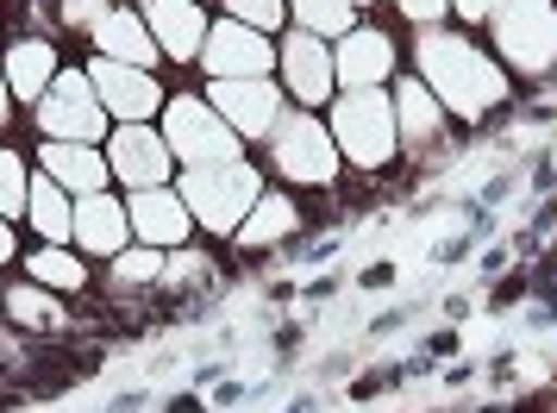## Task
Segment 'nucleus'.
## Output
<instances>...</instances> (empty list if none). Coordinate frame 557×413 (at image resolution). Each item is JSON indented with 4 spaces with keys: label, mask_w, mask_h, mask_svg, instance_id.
<instances>
[{
    "label": "nucleus",
    "mask_w": 557,
    "mask_h": 413,
    "mask_svg": "<svg viewBox=\"0 0 557 413\" xmlns=\"http://www.w3.org/2000/svg\"><path fill=\"white\" fill-rule=\"evenodd\" d=\"M413 57H420V82L432 88V101H438V107H451V113H463V120H482V113L507 107L502 63H495V57H482L470 38L426 26Z\"/></svg>",
    "instance_id": "f257e3e1"
},
{
    "label": "nucleus",
    "mask_w": 557,
    "mask_h": 413,
    "mask_svg": "<svg viewBox=\"0 0 557 413\" xmlns=\"http://www.w3.org/2000/svg\"><path fill=\"white\" fill-rule=\"evenodd\" d=\"M182 206H188V220L207 226V233H238L245 220H251V206L263 201V176H257L251 163H201V170H188L182 176Z\"/></svg>",
    "instance_id": "f03ea898"
},
{
    "label": "nucleus",
    "mask_w": 557,
    "mask_h": 413,
    "mask_svg": "<svg viewBox=\"0 0 557 413\" xmlns=\"http://www.w3.org/2000/svg\"><path fill=\"white\" fill-rule=\"evenodd\" d=\"M332 145L338 157H351L363 170H382L395 145H401V132H395V101L382 95V88H345L338 101H332Z\"/></svg>",
    "instance_id": "7ed1b4c3"
},
{
    "label": "nucleus",
    "mask_w": 557,
    "mask_h": 413,
    "mask_svg": "<svg viewBox=\"0 0 557 413\" xmlns=\"http://www.w3.org/2000/svg\"><path fill=\"white\" fill-rule=\"evenodd\" d=\"M163 145H170V157H182L188 170H201V163H232V157H238V132L213 113V101L176 95V101H163Z\"/></svg>",
    "instance_id": "20e7f679"
},
{
    "label": "nucleus",
    "mask_w": 557,
    "mask_h": 413,
    "mask_svg": "<svg viewBox=\"0 0 557 413\" xmlns=\"http://www.w3.org/2000/svg\"><path fill=\"white\" fill-rule=\"evenodd\" d=\"M488 26H495V45L513 70H552L557 63V7L552 0H502L495 13H488Z\"/></svg>",
    "instance_id": "39448f33"
},
{
    "label": "nucleus",
    "mask_w": 557,
    "mask_h": 413,
    "mask_svg": "<svg viewBox=\"0 0 557 413\" xmlns=\"http://www.w3.org/2000/svg\"><path fill=\"white\" fill-rule=\"evenodd\" d=\"M38 132L45 138H63V145H95L107 132V107L82 70H57L51 95L38 101Z\"/></svg>",
    "instance_id": "423d86ee"
},
{
    "label": "nucleus",
    "mask_w": 557,
    "mask_h": 413,
    "mask_svg": "<svg viewBox=\"0 0 557 413\" xmlns=\"http://www.w3.org/2000/svg\"><path fill=\"white\" fill-rule=\"evenodd\" d=\"M270 145H276V170L288 182L326 188V182L338 176V145H332V132L320 126L313 113H288V120H276Z\"/></svg>",
    "instance_id": "0eeeda50"
},
{
    "label": "nucleus",
    "mask_w": 557,
    "mask_h": 413,
    "mask_svg": "<svg viewBox=\"0 0 557 413\" xmlns=\"http://www.w3.org/2000/svg\"><path fill=\"white\" fill-rule=\"evenodd\" d=\"M276 57L282 51H270L263 32L238 26V20H220V26H207V45H201L195 63H207V76L213 82H251V76H270Z\"/></svg>",
    "instance_id": "6e6552de"
},
{
    "label": "nucleus",
    "mask_w": 557,
    "mask_h": 413,
    "mask_svg": "<svg viewBox=\"0 0 557 413\" xmlns=\"http://www.w3.org/2000/svg\"><path fill=\"white\" fill-rule=\"evenodd\" d=\"M88 82H95V95H101L107 120H126V126H145L151 113H163V88L151 82V70H132V63L95 57V63H88Z\"/></svg>",
    "instance_id": "1a4fd4ad"
},
{
    "label": "nucleus",
    "mask_w": 557,
    "mask_h": 413,
    "mask_svg": "<svg viewBox=\"0 0 557 413\" xmlns=\"http://www.w3.org/2000/svg\"><path fill=\"white\" fill-rule=\"evenodd\" d=\"M213 113L226 120L238 138H270L282 120V95L270 88V76H251V82H213Z\"/></svg>",
    "instance_id": "9d476101"
},
{
    "label": "nucleus",
    "mask_w": 557,
    "mask_h": 413,
    "mask_svg": "<svg viewBox=\"0 0 557 413\" xmlns=\"http://www.w3.org/2000/svg\"><path fill=\"white\" fill-rule=\"evenodd\" d=\"M107 163H113V176L138 195V188H163L176 157H170V145H163V132L120 126V132H113V145H107Z\"/></svg>",
    "instance_id": "9b49d317"
},
{
    "label": "nucleus",
    "mask_w": 557,
    "mask_h": 413,
    "mask_svg": "<svg viewBox=\"0 0 557 413\" xmlns=\"http://www.w3.org/2000/svg\"><path fill=\"white\" fill-rule=\"evenodd\" d=\"M332 70H338L345 88H382L388 70H395V38L376 32V26L345 32V38H338V51H332Z\"/></svg>",
    "instance_id": "f8f14e48"
},
{
    "label": "nucleus",
    "mask_w": 557,
    "mask_h": 413,
    "mask_svg": "<svg viewBox=\"0 0 557 413\" xmlns=\"http://www.w3.org/2000/svg\"><path fill=\"white\" fill-rule=\"evenodd\" d=\"M145 26H151L157 51L176 63H195L207 45V13L195 0H145Z\"/></svg>",
    "instance_id": "ddd939ff"
},
{
    "label": "nucleus",
    "mask_w": 557,
    "mask_h": 413,
    "mask_svg": "<svg viewBox=\"0 0 557 413\" xmlns=\"http://www.w3.org/2000/svg\"><path fill=\"white\" fill-rule=\"evenodd\" d=\"M82 251H95V258H120L132 238V220H126V201H113V195H76V233H70Z\"/></svg>",
    "instance_id": "4468645a"
},
{
    "label": "nucleus",
    "mask_w": 557,
    "mask_h": 413,
    "mask_svg": "<svg viewBox=\"0 0 557 413\" xmlns=\"http://www.w3.org/2000/svg\"><path fill=\"white\" fill-rule=\"evenodd\" d=\"M126 220H132V233L145 238V245H157V251H163V245H182L188 226H195L188 206H182V195H170V188H138L126 201Z\"/></svg>",
    "instance_id": "2eb2a0df"
},
{
    "label": "nucleus",
    "mask_w": 557,
    "mask_h": 413,
    "mask_svg": "<svg viewBox=\"0 0 557 413\" xmlns=\"http://www.w3.org/2000/svg\"><path fill=\"white\" fill-rule=\"evenodd\" d=\"M282 76H288V88H295L307 107H313V101H332L338 70H332V51L313 38V32H295V38L282 45Z\"/></svg>",
    "instance_id": "dca6fc26"
},
{
    "label": "nucleus",
    "mask_w": 557,
    "mask_h": 413,
    "mask_svg": "<svg viewBox=\"0 0 557 413\" xmlns=\"http://www.w3.org/2000/svg\"><path fill=\"white\" fill-rule=\"evenodd\" d=\"M95 45H101V57H113V63H132V70H151L157 57V38L151 26H145V13H132V7H113L101 26H95Z\"/></svg>",
    "instance_id": "f3484780"
},
{
    "label": "nucleus",
    "mask_w": 557,
    "mask_h": 413,
    "mask_svg": "<svg viewBox=\"0 0 557 413\" xmlns=\"http://www.w3.org/2000/svg\"><path fill=\"white\" fill-rule=\"evenodd\" d=\"M38 157H45V176L63 182L70 195H101L107 176H113V163H107L95 145H63V138H51Z\"/></svg>",
    "instance_id": "a211bd4d"
},
{
    "label": "nucleus",
    "mask_w": 557,
    "mask_h": 413,
    "mask_svg": "<svg viewBox=\"0 0 557 413\" xmlns=\"http://www.w3.org/2000/svg\"><path fill=\"white\" fill-rule=\"evenodd\" d=\"M7 88H13V101H45L57 82V51L45 45V38H20L13 51H7Z\"/></svg>",
    "instance_id": "6ab92c4d"
},
{
    "label": "nucleus",
    "mask_w": 557,
    "mask_h": 413,
    "mask_svg": "<svg viewBox=\"0 0 557 413\" xmlns=\"http://www.w3.org/2000/svg\"><path fill=\"white\" fill-rule=\"evenodd\" d=\"M26 220H32L45 238H51V245H63V238L76 233V195H70L63 182H51V176H32V188H26Z\"/></svg>",
    "instance_id": "aec40b11"
},
{
    "label": "nucleus",
    "mask_w": 557,
    "mask_h": 413,
    "mask_svg": "<svg viewBox=\"0 0 557 413\" xmlns=\"http://www.w3.org/2000/svg\"><path fill=\"white\" fill-rule=\"evenodd\" d=\"M295 226H301V206L288 201V195H263V201L251 206V220H245V226H238V245H276V238H288L295 233Z\"/></svg>",
    "instance_id": "412c9836"
},
{
    "label": "nucleus",
    "mask_w": 557,
    "mask_h": 413,
    "mask_svg": "<svg viewBox=\"0 0 557 413\" xmlns=\"http://www.w3.org/2000/svg\"><path fill=\"white\" fill-rule=\"evenodd\" d=\"M395 132H401L407 145H432V132H438V107H432L426 82H407L401 95H395Z\"/></svg>",
    "instance_id": "4be33fe9"
},
{
    "label": "nucleus",
    "mask_w": 557,
    "mask_h": 413,
    "mask_svg": "<svg viewBox=\"0 0 557 413\" xmlns=\"http://www.w3.org/2000/svg\"><path fill=\"white\" fill-rule=\"evenodd\" d=\"M7 313H13V326H32V333H63L70 326V313L51 301V288H38V283L13 288L7 295Z\"/></svg>",
    "instance_id": "5701e85b"
},
{
    "label": "nucleus",
    "mask_w": 557,
    "mask_h": 413,
    "mask_svg": "<svg viewBox=\"0 0 557 413\" xmlns=\"http://www.w3.org/2000/svg\"><path fill=\"white\" fill-rule=\"evenodd\" d=\"M288 13H295V26L313 32V38H345V32H357L351 0H288Z\"/></svg>",
    "instance_id": "b1692460"
},
{
    "label": "nucleus",
    "mask_w": 557,
    "mask_h": 413,
    "mask_svg": "<svg viewBox=\"0 0 557 413\" xmlns=\"http://www.w3.org/2000/svg\"><path fill=\"white\" fill-rule=\"evenodd\" d=\"M32 283L38 288H82L88 283V263L76 251H63V245H45V251H32Z\"/></svg>",
    "instance_id": "393cba45"
},
{
    "label": "nucleus",
    "mask_w": 557,
    "mask_h": 413,
    "mask_svg": "<svg viewBox=\"0 0 557 413\" xmlns=\"http://www.w3.org/2000/svg\"><path fill=\"white\" fill-rule=\"evenodd\" d=\"M26 157L20 151H0V220H13V213H26Z\"/></svg>",
    "instance_id": "a878e982"
},
{
    "label": "nucleus",
    "mask_w": 557,
    "mask_h": 413,
    "mask_svg": "<svg viewBox=\"0 0 557 413\" xmlns=\"http://www.w3.org/2000/svg\"><path fill=\"white\" fill-rule=\"evenodd\" d=\"M226 7H232L226 20H238V26H251V32H276L282 13H288L282 0H226Z\"/></svg>",
    "instance_id": "bb28decb"
},
{
    "label": "nucleus",
    "mask_w": 557,
    "mask_h": 413,
    "mask_svg": "<svg viewBox=\"0 0 557 413\" xmlns=\"http://www.w3.org/2000/svg\"><path fill=\"white\" fill-rule=\"evenodd\" d=\"M113 276H120V283H151V276H163L157 245H138V251H126V258L113 263Z\"/></svg>",
    "instance_id": "cd10ccee"
},
{
    "label": "nucleus",
    "mask_w": 557,
    "mask_h": 413,
    "mask_svg": "<svg viewBox=\"0 0 557 413\" xmlns=\"http://www.w3.org/2000/svg\"><path fill=\"white\" fill-rule=\"evenodd\" d=\"M395 7H401L413 26H438V20L451 13V0H395Z\"/></svg>",
    "instance_id": "c85d7f7f"
},
{
    "label": "nucleus",
    "mask_w": 557,
    "mask_h": 413,
    "mask_svg": "<svg viewBox=\"0 0 557 413\" xmlns=\"http://www.w3.org/2000/svg\"><path fill=\"white\" fill-rule=\"evenodd\" d=\"M107 13H113V7H107V0H70V7H63V20H70V26H101Z\"/></svg>",
    "instance_id": "c756f323"
},
{
    "label": "nucleus",
    "mask_w": 557,
    "mask_h": 413,
    "mask_svg": "<svg viewBox=\"0 0 557 413\" xmlns=\"http://www.w3.org/2000/svg\"><path fill=\"white\" fill-rule=\"evenodd\" d=\"M457 13H463V20H488V13H495V7H502V0H451Z\"/></svg>",
    "instance_id": "7c9ffc66"
},
{
    "label": "nucleus",
    "mask_w": 557,
    "mask_h": 413,
    "mask_svg": "<svg viewBox=\"0 0 557 413\" xmlns=\"http://www.w3.org/2000/svg\"><path fill=\"white\" fill-rule=\"evenodd\" d=\"M7 113H13V88H7V70H0V126H7Z\"/></svg>",
    "instance_id": "2f4dec72"
},
{
    "label": "nucleus",
    "mask_w": 557,
    "mask_h": 413,
    "mask_svg": "<svg viewBox=\"0 0 557 413\" xmlns=\"http://www.w3.org/2000/svg\"><path fill=\"white\" fill-rule=\"evenodd\" d=\"M0 263H13V226L0 220Z\"/></svg>",
    "instance_id": "473e14b6"
}]
</instances>
